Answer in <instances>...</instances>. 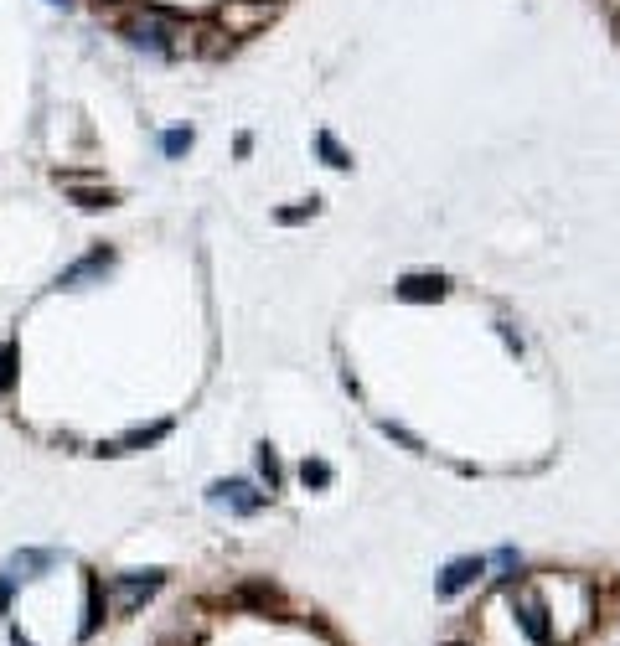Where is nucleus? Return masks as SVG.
<instances>
[{"instance_id": "obj_1", "label": "nucleus", "mask_w": 620, "mask_h": 646, "mask_svg": "<svg viewBox=\"0 0 620 646\" xmlns=\"http://www.w3.org/2000/svg\"><path fill=\"white\" fill-rule=\"evenodd\" d=\"M109 590H114V605H119V610H135L140 600H150L155 590H161V569H145V574H119V579L109 584Z\"/></svg>"}, {"instance_id": "obj_2", "label": "nucleus", "mask_w": 620, "mask_h": 646, "mask_svg": "<svg viewBox=\"0 0 620 646\" xmlns=\"http://www.w3.org/2000/svg\"><path fill=\"white\" fill-rule=\"evenodd\" d=\"M109 264H114V254H109V249H93L88 259H78V264H68V269L57 274V290H83L88 280H104Z\"/></svg>"}, {"instance_id": "obj_3", "label": "nucleus", "mask_w": 620, "mask_h": 646, "mask_svg": "<svg viewBox=\"0 0 620 646\" xmlns=\"http://www.w3.org/2000/svg\"><path fill=\"white\" fill-rule=\"evenodd\" d=\"M212 502L233 507L238 517H254V512L264 507V491H254L248 481H217V486H212Z\"/></svg>"}, {"instance_id": "obj_4", "label": "nucleus", "mask_w": 620, "mask_h": 646, "mask_svg": "<svg viewBox=\"0 0 620 646\" xmlns=\"http://www.w3.org/2000/svg\"><path fill=\"white\" fill-rule=\"evenodd\" d=\"M52 564V553H37V548H26V553H16V559L6 564V584H0V605L11 600V590L21 579H37V569H47Z\"/></svg>"}, {"instance_id": "obj_5", "label": "nucleus", "mask_w": 620, "mask_h": 646, "mask_svg": "<svg viewBox=\"0 0 620 646\" xmlns=\"http://www.w3.org/2000/svg\"><path fill=\"white\" fill-rule=\"evenodd\" d=\"M124 37H130L135 47H150V52H171V37H176V32H171L161 16H145V21H135Z\"/></svg>"}, {"instance_id": "obj_6", "label": "nucleus", "mask_w": 620, "mask_h": 646, "mask_svg": "<svg viewBox=\"0 0 620 646\" xmlns=\"http://www.w3.org/2000/svg\"><path fill=\"white\" fill-rule=\"evenodd\" d=\"M166 435H171V424H166V419H161V424H145V429H130V435L109 440V445H104V455H130V450H145V445L166 440Z\"/></svg>"}, {"instance_id": "obj_7", "label": "nucleus", "mask_w": 620, "mask_h": 646, "mask_svg": "<svg viewBox=\"0 0 620 646\" xmlns=\"http://www.w3.org/2000/svg\"><path fill=\"white\" fill-rule=\"evenodd\" d=\"M445 274H403V280H398V295L403 300H440L445 295Z\"/></svg>"}, {"instance_id": "obj_8", "label": "nucleus", "mask_w": 620, "mask_h": 646, "mask_svg": "<svg viewBox=\"0 0 620 646\" xmlns=\"http://www.w3.org/2000/svg\"><path fill=\"white\" fill-rule=\"evenodd\" d=\"M476 574H486L481 559H455V564L440 574V595H460L465 584H476Z\"/></svg>"}, {"instance_id": "obj_9", "label": "nucleus", "mask_w": 620, "mask_h": 646, "mask_svg": "<svg viewBox=\"0 0 620 646\" xmlns=\"http://www.w3.org/2000/svg\"><path fill=\"white\" fill-rule=\"evenodd\" d=\"M517 610H522V626L533 631V641H548V626H543V605H538V595H522V600H517Z\"/></svg>"}, {"instance_id": "obj_10", "label": "nucleus", "mask_w": 620, "mask_h": 646, "mask_svg": "<svg viewBox=\"0 0 620 646\" xmlns=\"http://www.w3.org/2000/svg\"><path fill=\"white\" fill-rule=\"evenodd\" d=\"M99 621H104V605H99V579H88V615H83V641L93 636V631H99Z\"/></svg>"}, {"instance_id": "obj_11", "label": "nucleus", "mask_w": 620, "mask_h": 646, "mask_svg": "<svg viewBox=\"0 0 620 646\" xmlns=\"http://www.w3.org/2000/svg\"><path fill=\"white\" fill-rule=\"evenodd\" d=\"M11 383H16V342L0 347V393H6Z\"/></svg>"}, {"instance_id": "obj_12", "label": "nucleus", "mask_w": 620, "mask_h": 646, "mask_svg": "<svg viewBox=\"0 0 620 646\" xmlns=\"http://www.w3.org/2000/svg\"><path fill=\"white\" fill-rule=\"evenodd\" d=\"M300 481H305V486H326V481H331V466H326V460H305V466H300Z\"/></svg>"}, {"instance_id": "obj_13", "label": "nucleus", "mask_w": 620, "mask_h": 646, "mask_svg": "<svg viewBox=\"0 0 620 646\" xmlns=\"http://www.w3.org/2000/svg\"><path fill=\"white\" fill-rule=\"evenodd\" d=\"M316 145H321V156H326V166H336V171H341V166H352V161H347V150H341V145H336L331 135H316Z\"/></svg>"}, {"instance_id": "obj_14", "label": "nucleus", "mask_w": 620, "mask_h": 646, "mask_svg": "<svg viewBox=\"0 0 620 646\" xmlns=\"http://www.w3.org/2000/svg\"><path fill=\"white\" fill-rule=\"evenodd\" d=\"M161 150H166V156H181V150H192V130H171V135L161 140Z\"/></svg>"}, {"instance_id": "obj_15", "label": "nucleus", "mask_w": 620, "mask_h": 646, "mask_svg": "<svg viewBox=\"0 0 620 646\" xmlns=\"http://www.w3.org/2000/svg\"><path fill=\"white\" fill-rule=\"evenodd\" d=\"M78 202H83V207H109L114 192H78Z\"/></svg>"}, {"instance_id": "obj_16", "label": "nucleus", "mask_w": 620, "mask_h": 646, "mask_svg": "<svg viewBox=\"0 0 620 646\" xmlns=\"http://www.w3.org/2000/svg\"><path fill=\"white\" fill-rule=\"evenodd\" d=\"M52 6H68V0H52Z\"/></svg>"}]
</instances>
